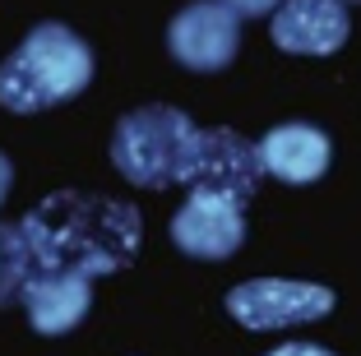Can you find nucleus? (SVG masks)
<instances>
[{
    "label": "nucleus",
    "mask_w": 361,
    "mask_h": 356,
    "mask_svg": "<svg viewBox=\"0 0 361 356\" xmlns=\"http://www.w3.org/2000/svg\"><path fill=\"white\" fill-rule=\"evenodd\" d=\"M264 356H334V352H324L315 343H283L278 352H264Z\"/></svg>",
    "instance_id": "13"
},
{
    "label": "nucleus",
    "mask_w": 361,
    "mask_h": 356,
    "mask_svg": "<svg viewBox=\"0 0 361 356\" xmlns=\"http://www.w3.org/2000/svg\"><path fill=\"white\" fill-rule=\"evenodd\" d=\"M259 180H264V162H259V144H250L245 135L227 125L200 130L190 153V167L180 185L190 190H218V195H232V200L250 204L255 200Z\"/></svg>",
    "instance_id": "6"
},
{
    "label": "nucleus",
    "mask_w": 361,
    "mask_h": 356,
    "mask_svg": "<svg viewBox=\"0 0 361 356\" xmlns=\"http://www.w3.org/2000/svg\"><path fill=\"white\" fill-rule=\"evenodd\" d=\"M93 79V51L65 23L37 28L0 61V106L14 116H37L79 97Z\"/></svg>",
    "instance_id": "2"
},
{
    "label": "nucleus",
    "mask_w": 361,
    "mask_h": 356,
    "mask_svg": "<svg viewBox=\"0 0 361 356\" xmlns=\"http://www.w3.org/2000/svg\"><path fill=\"white\" fill-rule=\"evenodd\" d=\"M88 305H93V278H79V273H37L23 292L28 324L42 338H61L79 329Z\"/></svg>",
    "instance_id": "10"
},
{
    "label": "nucleus",
    "mask_w": 361,
    "mask_h": 356,
    "mask_svg": "<svg viewBox=\"0 0 361 356\" xmlns=\"http://www.w3.org/2000/svg\"><path fill=\"white\" fill-rule=\"evenodd\" d=\"M167 47L185 70L218 74L241 51V14H236L227 0H190V5L171 19Z\"/></svg>",
    "instance_id": "5"
},
{
    "label": "nucleus",
    "mask_w": 361,
    "mask_h": 356,
    "mask_svg": "<svg viewBox=\"0 0 361 356\" xmlns=\"http://www.w3.org/2000/svg\"><path fill=\"white\" fill-rule=\"evenodd\" d=\"M32 278H37V264H32V250L23 241V227L19 222H0V310L19 305Z\"/></svg>",
    "instance_id": "11"
},
{
    "label": "nucleus",
    "mask_w": 361,
    "mask_h": 356,
    "mask_svg": "<svg viewBox=\"0 0 361 356\" xmlns=\"http://www.w3.org/2000/svg\"><path fill=\"white\" fill-rule=\"evenodd\" d=\"M227 5H232L241 19H259V14H274L283 0H227Z\"/></svg>",
    "instance_id": "12"
},
{
    "label": "nucleus",
    "mask_w": 361,
    "mask_h": 356,
    "mask_svg": "<svg viewBox=\"0 0 361 356\" xmlns=\"http://www.w3.org/2000/svg\"><path fill=\"white\" fill-rule=\"evenodd\" d=\"M10 180H14V167H10V157L0 153V204H5V195H10Z\"/></svg>",
    "instance_id": "14"
},
{
    "label": "nucleus",
    "mask_w": 361,
    "mask_h": 356,
    "mask_svg": "<svg viewBox=\"0 0 361 356\" xmlns=\"http://www.w3.org/2000/svg\"><path fill=\"white\" fill-rule=\"evenodd\" d=\"M334 310V292L324 283L301 278H250L227 292V314L241 329H287V324H315Z\"/></svg>",
    "instance_id": "4"
},
{
    "label": "nucleus",
    "mask_w": 361,
    "mask_h": 356,
    "mask_svg": "<svg viewBox=\"0 0 361 356\" xmlns=\"http://www.w3.org/2000/svg\"><path fill=\"white\" fill-rule=\"evenodd\" d=\"M329 135L315 125H301V121H287L274 125L259 139V162H264V176H278L283 185H310L329 171Z\"/></svg>",
    "instance_id": "9"
},
{
    "label": "nucleus",
    "mask_w": 361,
    "mask_h": 356,
    "mask_svg": "<svg viewBox=\"0 0 361 356\" xmlns=\"http://www.w3.org/2000/svg\"><path fill=\"white\" fill-rule=\"evenodd\" d=\"M245 241V204L218 190H190L171 218V245L190 259H232Z\"/></svg>",
    "instance_id": "7"
},
{
    "label": "nucleus",
    "mask_w": 361,
    "mask_h": 356,
    "mask_svg": "<svg viewBox=\"0 0 361 356\" xmlns=\"http://www.w3.org/2000/svg\"><path fill=\"white\" fill-rule=\"evenodd\" d=\"M348 28V0H283L269 23L274 42L292 56H334Z\"/></svg>",
    "instance_id": "8"
},
{
    "label": "nucleus",
    "mask_w": 361,
    "mask_h": 356,
    "mask_svg": "<svg viewBox=\"0 0 361 356\" xmlns=\"http://www.w3.org/2000/svg\"><path fill=\"white\" fill-rule=\"evenodd\" d=\"M19 227L37 273L106 278V273L130 269L144 245L139 209L111 195H88V190H51L37 209L23 213Z\"/></svg>",
    "instance_id": "1"
},
{
    "label": "nucleus",
    "mask_w": 361,
    "mask_h": 356,
    "mask_svg": "<svg viewBox=\"0 0 361 356\" xmlns=\"http://www.w3.org/2000/svg\"><path fill=\"white\" fill-rule=\"evenodd\" d=\"M200 125L180 106H139L116 121L111 162L139 190H167L185 180Z\"/></svg>",
    "instance_id": "3"
}]
</instances>
